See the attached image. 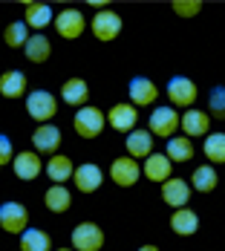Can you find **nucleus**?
Wrapping results in <instances>:
<instances>
[{
  "instance_id": "obj_16",
  "label": "nucleus",
  "mask_w": 225,
  "mask_h": 251,
  "mask_svg": "<svg viewBox=\"0 0 225 251\" xmlns=\"http://www.w3.org/2000/svg\"><path fill=\"white\" fill-rule=\"evenodd\" d=\"M75 188L81 191V194H96L101 188V182H104V174H101L99 165H93V162H84V165H78L75 168Z\"/></svg>"
},
{
  "instance_id": "obj_4",
  "label": "nucleus",
  "mask_w": 225,
  "mask_h": 251,
  "mask_svg": "<svg viewBox=\"0 0 225 251\" xmlns=\"http://www.w3.org/2000/svg\"><path fill=\"white\" fill-rule=\"evenodd\" d=\"M26 226H29V211H26L24 202L18 200H9L0 205V228L6 231V234H24Z\"/></svg>"
},
{
  "instance_id": "obj_30",
  "label": "nucleus",
  "mask_w": 225,
  "mask_h": 251,
  "mask_svg": "<svg viewBox=\"0 0 225 251\" xmlns=\"http://www.w3.org/2000/svg\"><path fill=\"white\" fill-rule=\"evenodd\" d=\"M3 41H6V47H12V50H24V44L29 41V26H26L24 21L9 24L3 29Z\"/></svg>"
},
{
  "instance_id": "obj_23",
  "label": "nucleus",
  "mask_w": 225,
  "mask_h": 251,
  "mask_svg": "<svg viewBox=\"0 0 225 251\" xmlns=\"http://www.w3.org/2000/svg\"><path fill=\"white\" fill-rule=\"evenodd\" d=\"M26 93V75L21 70H9L0 75V96L3 99H21Z\"/></svg>"
},
{
  "instance_id": "obj_33",
  "label": "nucleus",
  "mask_w": 225,
  "mask_h": 251,
  "mask_svg": "<svg viewBox=\"0 0 225 251\" xmlns=\"http://www.w3.org/2000/svg\"><path fill=\"white\" fill-rule=\"evenodd\" d=\"M12 159H15V145H12V139L6 133H0V168L12 165Z\"/></svg>"
},
{
  "instance_id": "obj_11",
  "label": "nucleus",
  "mask_w": 225,
  "mask_h": 251,
  "mask_svg": "<svg viewBox=\"0 0 225 251\" xmlns=\"http://www.w3.org/2000/svg\"><path fill=\"white\" fill-rule=\"evenodd\" d=\"M12 171H15L18 179L32 182V179H38L44 174V162H41V156L35 151H21V153H15V159H12Z\"/></svg>"
},
{
  "instance_id": "obj_13",
  "label": "nucleus",
  "mask_w": 225,
  "mask_h": 251,
  "mask_svg": "<svg viewBox=\"0 0 225 251\" xmlns=\"http://www.w3.org/2000/svg\"><path fill=\"white\" fill-rule=\"evenodd\" d=\"M179 127L185 130V139H197V136H208L211 133V116L205 110H185V116H179Z\"/></svg>"
},
{
  "instance_id": "obj_7",
  "label": "nucleus",
  "mask_w": 225,
  "mask_h": 251,
  "mask_svg": "<svg viewBox=\"0 0 225 251\" xmlns=\"http://www.w3.org/2000/svg\"><path fill=\"white\" fill-rule=\"evenodd\" d=\"M104 246V231L96 223H78L73 228V251H99Z\"/></svg>"
},
{
  "instance_id": "obj_21",
  "label": "nucleus",
  "mask_w": 225,
  "mask_h": 251,
  "mask_svg": "<svg viewBox=\"0 0 225 251\" xmlns=\"http://www.w3.org/2000/svg\"><path fill=\"white\" fill-rule=\"evenodd\" d=\"M61 99L67 101L70 107H84L87 99H90V84H87L84 78H70V81H64Z\"/></svg>"
},
{
  "instance_id": "obj_34",
  "label": "nucleus",
  "mask_w": 225,
  "mask_h": 251,
  "mask_svg": "<svg viewBox=\"0 0 225 251\" xmlns=\"http://www.w3.org/2000/svg\"><path fill=\"white\" fill-rule=\"evenodd\" d=\"M139 251H159V246H142Z\"/></svg>"
},
{
  "instance_id": "obj_12",
  "label": "nucleus",
  "mask_w": 225,
  "mask_h": 251,
  "mask_svg": "<svg viewBox=\"0 0 225 251\" xmlns=\"http://www.w3.org/2000/svg\"><path fill=\"white\" fill-rule=\"evenodd\" d=\"M61 127H55L50 122V125H38L35 127V133H32V145H35V153H50V156H55L58 153V148H61Z\"/></svg>"
},
{
  "instance_id": "obj_5",
  "label": "nucleus",
  "mask_w": 225,
  "mask_h": 251,
  "mask_svg": "<svg viewBox=\"0 0 225 251\" xmlns=\"http://www.w3.org/2000/svg\"><path fill=\"white\" fill-rule=\"evenodd\" d=\"M122 18L113 12V9H99L96 12V18H93V35H96V41H104V44H110V41H116L119 35H122Z\"/></svg>"
},
{
  "instance_id": "obj_18",
  "label": "nucleus",
  "mask_w": 225,
  "mask_h": 251,
  "mask_svg": "<svg viewBox=\"0 0 225 251\" xmlns=\"http://www.w3.org/2000/svg\"><path fill=\"white\" fill-rule=\"evenodd\" d=\"M150 153H153V136L142 127L130 130L127 133V156L130 159H148Z\"/></svg>"
},
{
  "instance_id": "obj_3",
  "label": "nucleus",
  "mask_w": 225,
  "mask_h": 251,
  "mask_svg": "<svg viewBox=\"0 0 225 251\" xmlns=\"http://www.w3.org/2000/svg\"><path fill=\"white\" fill-rule=\"evenodd\" d=\"M179 130V113L176 107L165 104V107H153L148 119V133L150 136H159V139H174V133Z\"/></svg>"
},
{
  "instance_id": "obj_8",
  "label": "nucleus",
  "mask_w": 225,
  "mask_h": 251,
  "mask_svg": "<svg viewBox=\"0 0 225 251\" xmlns=\"http://www.w3.org/2000/svg\"><path fill=\"white\" fill-rule=\"evenodd\" d=\"M127 99H130L133 107H150L159 99V87L150 78L136 75V78H130V84H127Z\"/></svg>"
},
{
  "instance_id": "obj_17",
  "label": "nucleus",
  "mask_w": 225,
  "mask_h": 251,
  "mask_svg": "<svg viewBox=\"0 0 225 251\" xmlns=\"http://www.w3.org/2000/svg\"><path fill=\"white\" fill-rule=\"evenodd\" d=\"M145 179H150V182H168L171 179V174H174V162L165 156V153H150L148 159H145Z\"/></svg>"
},
{
  "instance_id": "obj_19",
  "label": "nucleus",
  "mask_w": 225,
  "mask_h": 251,
  "mask_svg": "<svg viewBox=\"0 0 225 251\" xmlns=\"http://www.w3.org/2000/svg\"><path fill=\"white\" fill-rule=\"evenodd\" d=\"M171 228L179 237H191V234L200 231V214L194 208H179V211L171 214Z\"/></svg>"
},
{
  "instance_id": "obj_9",
  "label": "nucleus",
  "mask_w": 225,
  "mask_h": 251,
  "mask_svg": "<svg viewBox=\"0 0 225 251\" xmlns=\"http://www.w3.org/2000/svg\"><path fill=\"white\" fill-rule=\"evenodd\" d=\"M139 176H142V168H139L136 159H130V156L113 159V165H110V179H113L119 188H133V185L139 182Z\"/></svg>"
},
{
  "instance_id": "obj_10",
  "label": "nucleus",
  "mask_w": 225,
  "mask_h": 251,
  "mask_svg": "<svg viewBox=\"0 0 225 251\" xmlns=\"http://www.w3.org/2000/svg\"><path fill=\"white\" fill-rule=\"evenodd\" d=\"M55 29H58V35H61V38L75 41V38H81V35H84L87 21H84V15H81L78 9H64V12H58V15H55Z\"/></svg>"
},
{
  "instance_id": "obj_31",
  "label": "nucleus",
  "mask_w": 225,
  "mask_h": 251,
  "mask_svg": "<svg viewBox=\"0 0 225 251\" xmlns=\"http://www.w3.org/2000/svg\"><path fill=\"white\" fill-rule=\"evenodd\" d=\"M208 116H214V119H223L225 122V87H214L211 90V96H208Z\"/></svg>"
},
{
  "instance_id": "obj_35",
  "label": "nucleus",
  "mask_w": 225,
  "mask_h": 251,
  "mask_svg": "<svg viewBox=\"0 0 225 251\" xmlns=\"http://www.w3.org/2000/svg\"><path fill=\"white\" fill-rule=\"evenodd\" d=\"M55 251H73V249H55Z\"/></svg>"
},
{
  "instance_id": "obj_32",
  "label": "nucleus",
  "mask_w": 225,
  "mask_h": 251,
  "mask_svg": "<svg viewBox=\"0 0 225 251\" xmlns=\"http://www.w3.org/2000/svg\"><path fill=\"white\" fill-rule=\"evenodd\" d=\"M171 6H174V12L179 15V18H197V15L202 12L200 0H174Z\"/></svg>"
},
{
  "instance_id": "obj_26",
  "label": "nucleus",
  "mask_w": 225,
  "mask_h": 251,
  "mask_svg": "<svg viewBox=\"0 0 225 251\" xmlns=\"http://www.w3.org/2000/svg\"><path fill=\"white\" fill-rule=\"evenodd\" d=\"M191 185H194V191H200V194H211V191H217V185H220L217 168H211V165L197 168V171L191 174Z\"/></svg>"
},
{
  "instance_id": "obj_14",
  "label": "nucleus",
  "mask_w": 225,
  "mask_h": 251,
  "mask_svg": "<svg viewBox=\"0 0 225 251\" xmlns=\"http://www.w3.org/2000/svg\"><path fill=\"white\" fill-rule=\"evenodd\" d=\"M162 200L165 205H171V208H188V202H191V185L185 182V179H176L171 176L168 182H162Z\"/></svg>"
},
{
  "instance_id": "obj_27",
  "label": "nucleus",
  "mask_w": 225,
  "mask_h": 251,
  "mask_svg": "<svg viewBox=\"0 0 225 251\" xmlns=\"http://www.w3.org/2000/svg\"><path fill=\"white\" fill-rule=\"evenodd\" d=\"M202 153L208 162L214 165H225V133L217 130V133H208L205 136V145H202Z\"/></svg>"
},
{
  "instance_id": "obj_24",
  "label": "nucleus",
  "mask_w": 225,
  "mask_h": 251,
  "mask_svg": "<svg viewBox=\"0 0 225 251\" xmlns=\"http://www.w3.org/2000/svg\"><path fill=\"white\" fill-rule=\"evenodd\" d=\"M44 205L50 208L52 214H64V211H70V205H73V194H70L64 185H50L47 194H44Z\"/></svg>"
},
{
  "instance_id": "obj_15",
  "label": "nucleus",
  "mask_w": 225,
  "mask_h": 251,
  "mask_svg": "<svg viewBox=\"0 0 225 251\" xmlns=\"http://www.w3.org/2000/svg\"><path fill=\"white\" fill-rule=\"evenodd\" d=\"M136 122H139V110H136L130 101H127V104L110 107V113H107V125L113 127V130H119V133L136 130Z\"/></svg>"
},
{
  "instance_id": "obj_1",
  "label": "nucleus",
  "mask_w": 225,
  "mask_h": 251,
  "mask_svg": "<svg viewBox=\"0 0 225 251\" xmlns=\"http://www.w3.org/2000/svg\"><path fill=\"white\" fill-rule=\"evenodd\" d=\"M73 127H75V133H78L81 139H99L101 130L107 127V116L101 113L99 107L84 104V107H78V113H75Z\"/></svg>"
},
{
  "instance_id": "obj_22",
  "label": "nucleus",
  "mask_w": 225,
  "mask_h": 251,
  "mask_svg": "<svg viewBox=\"0 0 225 251\" xmlns=\"http://www.w3.org/2000/svg\"><path fill=\"white\" fill-rule=\"evenodd\" d=\"M50 52H52V44H50V38H47L44 32L29 35V41L24 44V55L32 61V64H44V61H50Z\"/></svg>"
},
{
  "instance_id": "obj_28",
  "label": "nucleus",
  "mask_w": 225,
  "mask_h": 251,
  "mask_svg": "<svg viewBox=\"0 0 225 251\" xmlns=\"http://www.w3.org/2000/svg\"><path fill=\"white\" fill-rule=\"evenodd\" d=\"M21 251H52L50 234L41 228H26L21 234Z\"/></svg>"
},
{
  "instance_id": "obj_6",
  "label": "nucleus",
  "mask_w": 225,
  "mask_h": 251,
  "mask_svg": "<svg viewBox=\"0 0 225 251\" xmlns=\"http://www.w3.org/2000/svg\"><path fill=\"white\" fill-rule=\"evenodd\" d=\"M200 96V90H197V84L191 81L188 75H174L168 81V99H171V107H185V110H191L194 107V101Z\"/></svg>"
},
{
  "instance_id": "obj_29",
  "label": "nucleus",
  "mask_w": 225,
  "mask_h": 251,
  "mask_svg": "<svg viewBox=\"0 0 225 251\" xmlns=\"http://www.w3.org/2000/svg\"><path fill=\"white\" fill-rule=\"evenodd\" d=\"M171 162H191L194 159V145H191V139H185V136H174V139H168V153H165Z\"/></svg>"
},
{
  "instance_id": "obj_25",
  "label": "nucleus",
  "mask_w": 225,
  "mask_h": 251,
  "mask_svg": "<svg viewBox=\"0 0 225 251\" xmlns=\"http://www.w3.org/2000/svg\"><path fill=\"white\" fill-rule=\"evenodd\" d=\"M24 24L29 29H47L52 24V6H47V3H26Z\"/></svg>"
},
{
  "instance_id": "obj_20",
  "label": "nucleus",
  "mask_w": 225,
  "mask_h": 251,
  "mask_svg": "<svg viewBox=\"0 0 225 251\" xmlns=\"http://www.w3.org/2000/svg\"><path fill=\"white\" fill-rule=\"evenodd\" d=\"M44 174L50 176L52 185H64L67 179H73L75 168H73V162H70L64 153H55V156H50V162L44 165Z\"/></svg>"
},
{
  "instance_id": "obj_2",
  "label": "nucleus",
  "mask_w": 225,
  "mask_h": 251,
  "mask_svg": "<svg viewBox=\"0 0 225 251\" xmlns=\"http://www.w3.org/2000/svg\"><path fill=\"white\" fill-rule=\"evenodd\" d=\"M26 113H29V119H35L41 125H50L55 119V113H58V99L50 90H32L29 99H26Z\"/></svg>"
}]
</instances>
